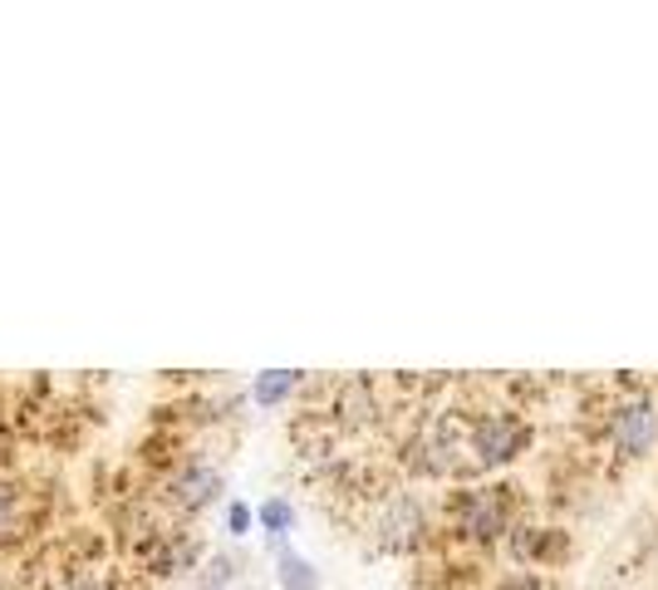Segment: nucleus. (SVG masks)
Returning <instances> with one entry per match:
<instances>
[{
    "label": "nucleus",
    "mask_w": 658,
    "mask_h": 590,
    "mask_svg": "<svg viewBox=\"0 0 658 590\" xmlns=\"http://www.w3.org/2000/svg\"><path fill=\"white\" fill-rule=\"evenodd\" d=\"M458 526L472 542H496V536L512 532V502H506V488L486 482V488H467L458 498Z\"/></svg>",
    "instance_id": "1"
},
{
    "label": "nucleus",
    "mask_w": 658,
    "mask_h": 590,
    "mask_svg": "<svg viewBox=\"0 0 658 590\" xmlns=\"http://www.w3.org/2000/svg\"><path fill=\"white\" fill-rule=\"evenodd\" d=\"M530 428L516 414H482L472 424V452L482 468H506L516 452H526Z\"/></svg>",
    "instance_id": "2"
},
{
    "label": "nucleus",
    "mask_w": 658,
    "mask_h": 590,
    "mask_svg": "<svg viewBox=\"0 0 658 590\" xmlns=\"http://www.w3.org/2000/svg\"><path fill=\"white\" fill-rule=\"evenodd\" d=\"M610 438H614V448H619V458H644V452L654 448V438H658V408H654V398L639 394V398H629V404L614 408Z\"/></svg>",
    "instance_id": "3"
},
{
    "label": "nucleus",
    "mask_w": 658,
    "mask_h": 590,
    "mask_svg": "<svg viewBox=\"0 0 658 590\" xmlns=\"http://www.w3.org/2000/svg\"><path fill=\"white\" fill-rule=\"evenodd\" d=\"M423 536H428V516H423L418 498H408V492L388 498L384 512H379V542L388 551H418Z\"/></svg>",
    "instance_id": "4"
},
{
    "label": "nucleus",
    "mask_w": 658,
    "mask_h": 590,
    "mask_svg": "<svg viewBox=\"0 0 658 590\" xmlns=\"http://www.w3.org/2000/svg\"><path fill=\"white\" fill-rule=\"evenodd\" d=\"M217 498H221V472L211 468V462H193V468H183L173 478V502L183 512H201Z\"/></svg>",
    "instance_id": "5"
},
{
    "label": "nucleus",
    "mask_w": 658,
    "mask_h": 590,
    "mask_svg": "<svg viewBox=\"0 0 658 590\" xmlns=\"http://www.w3.org/2000/svg\"><path fill=\"white\" fill-rule=\"evenodd\" d=\"M295 389H300V369H261V374L251 379V398H256V408H281Z\"/></svg>",
    "instance_id": "6"
},
{
    "label": "nucleus",
    "mask_w": 658,
    "mask_h": 590,
    "mask_svg": "<svg viewBox=\"0 0 658 590\" xmlns=\"http://www.w3.org/2000/svg\"><path fill=\"white\" fill-rule=\"evenodd\" d=\"M374 384H369V379H344V384H339V418H344V424H369V418H374Z\"/></svg>",
    "instance_id": "7"
},
{
    "label": "nucleus",
    "mask_w": 658,
    "mask_h": 590,
    "mask_svg": "<svg viewBox=\"0 0 658 590\" xmlns=\"http://www.w3.org/2000/svg\"><path fill=\"white\" fill-rule=\"evenodd\" d=\"M275 581H281V590H320V571H315L300 551H285L281 546V556H275Z\"/></svg>",
    "instance_id": "8"
},
{
    "label": "nucleus",
    "mask_w": 658,
    "mask_h": 590,
    "mask_svg": "<svg viewBox=\"0 0 658 590\" xmlns=\"http://www.w3.org/2000/svg\"><path fill=\"white\" fill-rule=\"evenodd\" d=\"M256 522H261V532L271 536V546H281L285 542V532L295 526V507L285 498H265L261 507H256Z\"/></svg>",
    "instance_id": "9"
},
{
    "label": "nucleus",
    "mask_w": 658,
    "mask_h": 590,
    "mask_svg": "<svg viewBox=\"0 0 658 590\" xmlns=\"http://www.w3.org/2000/svg\"><path fill=\"white\" fill-rule=\"evenodd\" d=\"M201 576H207V590H227V581L237 576V566H231V556H211Z\"/></svg>",
    "instance_id": "10"
},
{
    "label": "nucleus",
    "mask_w": 658,
    "mask_h": 590,
    "mask_svg": "<svg viewBox=\"0 0 658 590\" xmlns=\"http://www.w3.org/2000/svg\"><path fill=\"white\" fill-rule=\"evenodd\" d=\"M251 522H256V512H251L246 502H231V507H227V532H231V536H246Z\"/></svg>",
    "instance_id": "11"
},
{
    "label": "nucleus",
    "mask_w": 658,
    "mask_h": 590,
    "mask_svg": "<svg viewBox=\"0 0 658 590\" xmlns=\"http://www.w3.org/2000/svg\"><path fill=\"white\" fill-rule=\"evenodd\" d=\"M15 522V488L10 482H0V532Z\"/></svg>",
    "instance_id": "12"
},
{
    "label": "nucleus",
    "mask_w": 658,
    "mask_h": 590,
    "mask_svg": "<svg viewBox=\"0 0 658 590\" xmlns=\"http://www.w3.org/2000/svg\"><path fill=\"white\" fill-rule=\"evenodd\" d=\"M492 590H540V581H536V576H512V581H502Z\"/></svg>",
    "instance_id": "13"
},
{
    "label": "nucleus",
    "mask_w": 658,
    "mask_h": 590,
    "mask_svg": "<svg viewBox=\"0 0 658 590\" xmlns=\"http://www.w3.org/2000/svg\"><path fill=\"white\" fill-rule=\"evenodd\" d=\"M69 590H103V586H94V581H79V586H69Z\"/></svg>",
    "instance_id": "14"
}]
</instances>
